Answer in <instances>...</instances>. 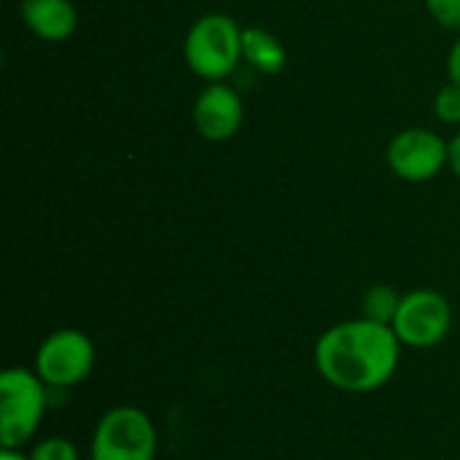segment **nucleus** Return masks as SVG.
Wrapping results in <instances>:
<instances>
[{"label": "nucleus", "mask_w": 460, "mask_h": 460, "mask_svg": "<svg viewBox=\"0 0 460 460\" xmlns=\"http://www.w3.org/2000/svg\"><path fill=\"white\" fill-rule=\"evenodd\" d=\"M402 348L388 323L361 315L329 326L313 348V361L326 385L358 396L375 394L394 380Z\"/></svg>", "instance_id": "obj_1"}, {"label": "nucleus", "mask_w": 460, "mask_h": 460, "mask_svg": "<svg viewBox=\"0 0 460 460\" xmlns=\"http://www.w3.org/2000/svg\"><path fill=\"white\" fill-rule=\"evenodd\" d=\"M243 30L229 13H205L199 16L183 40V59L189 70L213 84L226 81L243 62Z\"/></svg>", "instance_id": "obj_2"}, {"label": "nucleus", "mask_w": 460, "mask_h": 460, "mask_svg": "<svg viewBox=\"0 0 460 460\" xmlns=\"http://www.w3.org/2000/svg\"><path fill=\"white\" fill-rule=\"evenodd\" d=\"M49 391L35 369L11 367L0 375V447L22 450L38 434Z\"/></svg>", "instance_id": "obj_3"}, {"label": "nucleus", "mask_w": 460, "mask_h": 460, "mask_svg": "<svg viewBox=\"0 0 460 460\" xmlns=\"http://www.w3.org/2000/svg\"><path fill=\"white\" fill-rule=\"evenodd\" d=\"M159 434L151 415L140 407L108 410L92 434L89 460H156Z\"/></svg>", "instance_id": "obj_4"}, {"label": "nucleus", "mask_w": 460, "mask_h": 460, "mask_svg": "<svg viewBox=\"0 0 460 460\" xmlns=\"http://www.w3.org/2000/svg\"><path fill=\"white\" fill-rule=\"evenodd\" d=\"M97 364L94 342L78 329L51 332L35 350V375L51 391H67L81 385Z\"/></svg>", "instance_id": "obj_5"}, {"label": "nucleus", "mask_w": 460, "mask_h": 460, "mask_svg": "<svg viewBox=\"0 0 460 460\" xmlns=\"http://www.w3.org/2000/svg\"><path fill=\"white\" fill-rule=\"evenodd\" d=\"M391 329L404 348H437L453 332V305L442 291L415 288L410 294H402V305Z\"/></svg>", "instance_id": "obj_6"}, {"label": "nucleus", "mask_w": 460, "mask_h": 460, "mask_svg": "<svg viewBox=\"0 0 460 460\" xmlns=\"http://www.w3.org/2000/svg\"><path fill=\"white\" fill-rule=\"evenodd\" d=\"M388 167L407 183H426L450 164V143L426 127H410L391 137Z\"/></svg>", "instance_id": "obj_7"}, {"label": "nucleus", "mask_w": 460, "mask_h": 460, "mask_svg": "<svg viewBox=\"0 0 460 460\" xmlns=\"http://www.w3.org/2000/svg\"><path fill=\"white\" fill-rule=\"evenodd\" d=\"M243 116H245L243 97L226 81L208 84L197 94L194 108H191L194 129L205 140H210V143L232 140L240 132V127H243Z\"/></svg>", "instance_id": "obj_8"}, {"label": "nucleus", "mask_w": 460, "mask_h": 460, "mask_svg": "<svg viewBox=\"0 0 460 460\" xmlns=\"http://www.w3.org/2000/svg\"><path fill=\"white\" fill-rule=\"evenodd\" d=\"M22 22L35 38L62 43L75 32L78 11L70 0H22Z\"/></svg>", "instance_id": "obj_9"}, {"label": "nucleus", "mask_w": 460, "mask_h": 460, "mask_svg": "<svg viewBox=\"0 0 460 460\" xmlns=\"http://www.w3.org/2000/svg\"><path fill=\"white\" fill-rule=\"evenodd\" d=\"M243 59L264 73V75H275L286 67V46L280 43L278 35H272L264 27H245L243 30Z\"/></svg>", "instance_id": "obj_10"}, {"label": "nucleus", "mask_w": 460, "mask_h": 460, "mask_svg": "<svg viewBox=\"0 0 460 460\" xmlns=\"http://www.w3.org/2000/svg\"><path fill=\"white\" fill-rule=\"evenodd\" d=\"M399 305H402V294L394 288V286H385V283H377L372 286L364 299H361V315L369 318V321H377V323H394L396 313H399Z\"/></svg>", "instance_id": "obj_11"}, {"label": "nucleus", "mask_w": 460, "mask_h": 460, "mask_svg": "<svg viewBox=\"0 0 460 460\" xmlns=\"http://www.w3.org/2000/svg\"><path fill=\"white\" fill-rule=\"evenodd\" d=\"M27 456L30 460H81L78 447L65 437H46V439L35 442Z\"/></svg>", "instance_id": "obj_12"}, {"label": "nucleus", "mask_w": 460, "mask_h": 460, "mask_svg": "<svg viewBox=\"0 0 460 460\" xmlns=\"http://www.w3.org/2000/svg\"><path fill=\"white\" fill-rule=\"evenodd\" d=\"M434 116L442 124L458 127L460 124V84L450 81L434 94Z\"/></svg>", "instance_id": "obj_13"}, {"label": "nucleus", "mask_w": 460, "mask_h": 460, "mask_svg": "<svg viewBox=\"0 0 460 460\" xmlns=\"http://www.w3.org/2000/svg\"><path fill=\"white\" fill-rule=\"evenodd\" d=\"M426 11L439 27L460 35V0H426Z\"/></svg>", "instance_id": "obj_14"}, {"label": "nucleus", "mask_w": 460, "mask_h": 460, "mask_svg": "<svg viewBox=\"0 0 460 460\" xmlns=\"http://www.w3.org/2000/svg\"><path fill=\"white\" fill-rule=\"evenodd\" d=\"M447 73H450V81L460 84V38L453 43V49L447 54Z\"/></svg>", "instance_id": "obj_15"}, {"label": "nucleus", "mask_w": 460, "mask_h": 460, "mask_svg": "<svg viewBox=\"0 0 460 460\" xmlns=\"http://www.w3.org/2000/svg\"><path fill=\"white\" fill-rule=\"evenodd\" d=\"M450 167L460 178V129L456 132V137L450 140Z\"/></svg>", "instance_id": "obj_16"}, {"label": "nucleus", "mask_w": 460, "mask_h": 460, "mask_svg": "<svg viewBox=\"0 0 460 460\" xmlns=\"http://www.w3.org/2000/svg\"><path fill=\"white\" fill-rule=\"evenodd\" d=\"M0 460H30V456L24 450H8V447H3L0 450Z\"/></svg>", "instance_id": "obj_17"}]
</instances>
